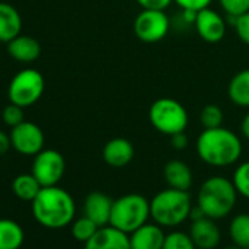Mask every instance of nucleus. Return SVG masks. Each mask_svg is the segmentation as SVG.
I'll use <instances>...</instances> for the list:
<instances>
[{
  "label": "nucleus",
  "mask_w": 249,
  "mask_h": 249,
  "mask_svg": "<svg viewBox=\"0 0 249 249\" xmlns=\"http://www.w3.org/2000/svg\"><path fill=\"white\" fill-rule=\"evenodd\" d=\"M196 154L208 166L227 167L234 164L242 156L240 138L227 128L204 129L196 138Z\"/></svg>",
  "instance_id": "f257e3e1"
},
{
  "label": "nucleus",
  "mask_w": 249,
  "mask_h": 249,
  "mask_svg": "<svg viewBox=\"0 0 249 249\" xmlns=\"http://www.w3.org/2000/svg\"><path fill=\"white\" fill-rule=\"evenodd\" d=\"M34 218L44 227L62 229L72 223L75 217V201L63 188L44 186L31 202Z\"/></svg>",
  "instance_id": "f03ea898"
},
{
  "label": "nucleus",
  "mask_w": 249,
  "mask_h": 249,
  "mask_svg": "<svg viewBox=\"0 0 249 249\" xmlns=\"http://www.w3.org/2000/svg\"><path fill=\"white\" fill-rule=\"evenodd\" d=\"M237 195L239 194L231 180L223 176H211L201 185L196 196V205L205 217L220 220L231 213L236 205Z\"/></svg>",
  "instance_id": "7ed1b4c3"
},
{
  "label": "nucleus",
  "mask_w": 249,
  "mask_h": 249,
  "mask_svg": "<svg viewBox=\"0 0 249 249\" xmlns=\"http://www.w3.org/2000/svg\"><path fill=\"white\" fill-rule=\"evenodd\" d=\"M151 218L161 227H176L191 215L192 199L188 191L167 188L150 201Z\"/></svg>",
  "instance_id": "20e7f679"
},
{
  "label": "nucleus",
  "mask_w": 249,
  "mask_h": 249,
  "mask_svg": "<svg viewBox=\"0 0 249 249\" xmlns=\"http://www.w3.org/2000/svg\"><path fill=\"white\" fill-rule=\"evenodd\" d=\"M151 217L150 201L140 194H126L113 199L110 223L113 227L131 234Z\"/></svg>",
  "instance_id": "39448f33"
},
{
  "label": "nucleus",
  "mask_w": 249,
  "mask_h": 249,
  "mask_svg": "<svg viewBox=\"0 0 249 249\" xmlns=\"http://www.w3.org/2000/svg\"><path fill=\"white\" fill-rule=\"evenodd\" d=\"M148 119L157 132L167 137L185 132L189 123V116L185 106L169 97L159 98L151 104Z\"/></svg>",
  "instance_id": "423d86ee"
},
{
  "label": "nucleus",
  "mask_w": 249,
  "mask_h": 249,
  "mask_svg": "<svg viewBox=\"0 0 249 249\" xmlns=\"http://www.w3.org/2000/svg\"><path fill=\"white\" fill-rule=\"evenodd\" d=\"M46 88V81L41 72L37 69H24L18 72L8 88V97L9 101L19 106V107H30L36 104Z\"/></svg>",
  "instance_id": "0eeeda50"
},
{
  "label": "nucleus",
  "mask_w": 249,
  "mask_h": 249,
  "mask_svg": "<svg viewBox=\"0 0 249 249\" xmlns=\"http://www.w3.org/2000/svg\"><path fill=\"white\" fill-rule=\"evenodd\" d=\"M169 30L170 19L166 11L142 9L134 22V33L137 38L147 44L161 41L169 34Z\"/></svg>",
  "instance_id": "6e6552de"
},
{
  "label": "nucleus",
  "mask_w": 249,
  "mask_h": 249,
  "mask_svg": "<svg viewBox=\"0 0 249 249\" xmlns=\"http://www.w3.org/2000/svg\"><path fill=\"white\" fill-rule=\"evenodd\" d=\"M66 170L65 157L56 150H43L37 156H34L31 173L44 186L57 185Z\"/></svg>",
  "instance_id": "1a4fd4ad"
},
{
  "label": "nucleus",
  "mask_w": 249,
  "mask_h": 249,
  "mask_svg": "<svg viewBox=\"0 0 249 249\" xmlns=\"http://www.w3.org/2000/svg\"><path fill=\"white\" fill-rule=\"evenodd\" d=\"M9 137L12 148L22 156H37L44 150V132L38 124L33 122H21L15 128H12Z\"/></svg>",
  "instance_id": "9d476101"
},
{
  "label": "nucleus",
  "mask_w": 249,
  "mask_h": 249,
  "mask_svg": "<svg viewBox=\"0 0 249 249\" xmlns=\"http://www.w3.org/2000/svg\"><path fill=\"white\" fill-rule=\"evenodd\" d=\"M194 27H195L198 36L204 41L211 43V44L220 43L224 38L226 30H227L224 18L218 12L210 9V6L205 9H201L195 14Z\"/></svg>",
  "instance_id": "9b49d317"
},
{
  "label": "nucleus",
  "mask_w": 249,
  "mask_h": 249,
  "mask_svg": "<svg viewBox=\"0 0 249 249\" xmlns=\"http://www.w3.org/2000/svg\"><path fill=\"white\" fill-rule=\"evenodd\" d=\"M84 245V249H131V239L128 233L107 224L98 227L94 236Z\"/></svg>",
  "instance_id": "f8f14e48"
},
{
  "label": "nucleus",
  "mask_w": 249,
  "mask_h": 249,
  "mask_svg": "<svg viewBox=\"0 0 249 249\" xmlns=\"http://www.w3.org/2000/svg\"><path fill=\"white\" fill-rule=\"evenodd\" d=\"M189 236L192 237L198 249H214L218 246L221 240L220 229L215 224V220L210 217H201L198 220H192Z\"/></svg>",
  "instance_id": "ddd939ff"
},
{
  "label": "nucleus",
  "mask_w": 249,
  "mask_h": 249,
  "mask_svg": "<svg viewBox=\"0 0 249 249\" xmlns=\"http://www.w3.org/2000/svg\"><path fill=\"white\" fill-rule=\"evenodd\" d=\"M135 156V148L132 142L126 138H113L103 147V160L107 166L114 169H122L128 166Z\"/></svg>",
  "instance_id": "4468645a"
},
{
  "label": "nucleus",
  "mask_w": 249,
  "mask_h": 249,
  "mask_svg": "<svg viewBox=\"0 0 249 249\" xmlns=\"http://www.w3.org/2000/svg\"><path fill=\"white\" fill-rule=\"evenodd\" d=\"M113 199L104 192L94 191L89 192L84 201V215L91 218L98 227L107 226L110 223Z\"/></svg>",
  "instance_id": "2eb2a0df"
},
{
  "label": "nucleus",
  "mask_w": 249,
  "mask_h": 249,
  "mask_svg": "<svg viewBox=\"0 0 249 249\" xmlns=\"http://www.w3.org/2000/svg\"><path fill=\"white\" fill-rule=\"evenodd\" d=\"M131 249H163L166 233L160 224L145 223L129 234Z\"/></svg>",
  "instance_id": "dca6fc26"
},
{
  "label": "nucleus",
  "mask_w": 249,
  "mask_h": 249,
  "mask_svg": "<svg viewBox=\"0 0 249 249\" xmlns=\"http://www.w3.org/2000/svg\"><path fill=\"white\" fill-rule=\"evenodd\" d=\"M8 53L19 63H33L40 57L41 46L34 37L19 34L8 43Z\"/></svg>",
  "instance_id": "f3484780"
},
{
  "label": "nucleus",
  "mask_w": 249,
  "mask_h": 249,
  "mask_svg": "<svg viewBox=\"0 0 249 249\" xmlns=\"http://www.w3.org/2000/svg\"><path fill=\"white\" fill-rule=\"evenodd\" d=\"M22 18L21 14L9 3L0 2V41L9 43L21 34Z\"/></svg>",
  "instance_id": "a211bd4d"
},
{
  "label": "nucleus",
  "mask_w": 249,
  "mask_h": 249,
  "mask_svg": "<svg viewBox=\"0 0 249 249\" xmlns=\"http://www.w3.org/2000/svg\"><path fill=\"white\" fill-rule=\"evenodd\" d=\"M163 175L169 188L173 189L189 191L194 182V175L191 167L182 160H170L169 163H166Z\"/></svg>",
  "instance_id": "6ab92c4d"
},
{
  "label": "nucleus",
  "mask_w": 249,
  "mask_h": 249,
  "mask_svg": "<svg viewBox=\"0 0 249 249\" xmlns=\"http://www.w3.org/2000/svg\"><path fill=\"white\" fill-rule=\"evenodd\" d=\"M227 95L230 101L239 107H249V69L239 71L227 85Z\"/></svg>",
  "instance_id": "aec40b11"
},
{
  "label": "nucleus",
  "mask_w": 249,
  "mask_h": 249,
  "mask_svg": "<svg viewBox=\"0 0 249 249\" xmlns=\"http://www.w3.org/2000/svg\"><path fill=\"white\" fill-rule=\"evenodd\" d=\"M24 239V230L17 221L0 218V249H19Z\"/></svg>",
  "instance_id": "412c9836"
},
{
  "label": "nucleus",
  "mask_w": 249,
  "mask_h": 249,
  "mask_svg": "<svg viewBox=\"0 0 249 249\" xmlns=\"http://www.w3.org/2000/svg\"><path fill=\"white\" fill-rule=\"evenodd\" d=\"M41 188L43 186L40 185V182L36 179V176L33 173L19 175L12 182V191H14L15 196L22 201H28V202H33L36 199V196L40 194Z\"/></svg>",
  "instance_id": "4be33fe9"
},
{
  "label": "nucleus",
  "mask_w": 249,
  "mask_h": 249,
  "mask_svg": "<svg viewBox=\"0 0 249 249\" xmlns=\"http://www.w3.org/2000/svg\"><path fill=\"white\" fill-rule=\"evenodd\" d=\"M229 234L233 245L249 249V214H237L230 221Z\"/></svg>",
  "instance_id": "5701e85b"
},
{
  "label": "nucleus",
  "mask_w": 249,
  "mask_h": 249,
  "mask_svg": "<svg viewBox=\"0 0 249 249\" xmlns=\"http://www.w3.org/2000/svg\"><path fill=\"white\" fill-rule=\"evenodd\" d=\"M224 113L220 106L217 104H207L199 113V123L204 129H213L223 126Z\"/></svg>",
  "instance_id": "b1692460"
},
{
  "label": "nucleus",
  "mask_w": 249,
  "mask_h": 249,
  "mask_svg": "<svg viewBox=\"0 0 249 249\" xmlns=\"http://www.w3.org/2000/svg\"><path fill=\"white\" fill-rule=\"evenodd\" d=\"M97 230H98V226L91 218H88L87 215H84V217H81V218H78V220L73 221L71 231H72V236L76 240L85 243L87 240H89L94 236V233Z\"/></svg>",
  "instance_id": "393cba45"
},
{
  "label": "nucleus",
  "mask_w": 249,
  "mask_h": 249,
  "mask_svg": "<svg viewBox=\"0 0 249 249\" xmlns=\"http://www.w3.org/2000/svg\"><path fill=\"white\" fill-rule=\"evenodd\" d=\"M231 182H233L237 194L242 195L243 198L249 199V160L240 163L236 167Z\"/></svg>",
  "instance_id": "a878e982"
},
{
  "label": "nucleus",
  "mask_w": 249,
  "mask_h": 249,
  "mask_svg": "<svg viewBox=\"0 0 249 249\" xmlns=\"http://www.w3.org/2000/svg\"><path fill=\"white\" fill-rule=\"evenodd\" d=\"M163 249H198L188 233L183 231H172L166 234Z\"/></svg>",
  "instance_id": "bb28decb"
},
{
  "label": "nucleus",
  "mask_w": 249,
  "mask_h": 249,
  "mask_svg": "<svg viewBox=\"0 0 249 249\" xmlns=\"http://www.w3.org/2000/svg\"><path fill=\"white\" fill-rule=\"evenodd\" d=\"M218 5L231 19L249 12V0H218Z\"/></svg>",
  "instance_id": "cd10ccee"
},
{
  "label": "nucleus",
  "mask_w": 249,
  "mask_h": 249,
  "mask_svg": "<svg viewBox=\"0 0 249 249\" xmlns=\"http://www.w3.org/2000/svg\"><path fill=\"white\" fill-rule=\"evenodd\" d=\"M2 119H3L5 124H8V126H11V128H15L17 124L24 122V110H22V107L11 103L3 108Z\"/></svg>",
  "instance_id": "c85d7f7f"
},
{
  "label": "nucleus",
  "mask_w": 249,
  "mask_h": 249,
  "mask_svg": "<svg viewBox=\"0 0 249 249\" xmlns=\"http://www.w3.org/2000/svg\"><path fill=\"white\" fill-rule=\"evenodd\" d=\"M233 27H234V31H236L239 40L249 46V12L234 18Z\"/></svg>",
  "instance_id": "c756f323"
},
{
  "label": "nucleus",
  "mask_w": 249,
  "mask_h": 249,
  "mask_svg": "<svg viewBox=\"0 0 249 249\" xmlns=\"http://www.w3.org/2000/svg\"><path fill=\"white\" fill-rule=\"evenodd\" d=\"M185 12H198L210 6L213 0H175Z\"/></svg>",
  "instance_id": "7c9ffc66"
},
{
  "label": "nucleus",
  "mask_w": 249,
  "mask_h": 249,
  "mask_svg": "<svg viewBox=\"0 0 249 249\" xmlns=\"http://www.w3.org/2000/svg\"><path fill=\"white\" fill-rule=\"evenodd\" d=\"M135 2L142 9H157V11H166L175 0H135Z\"/></svg>",
  "instance_id": "2f4dec72"
},
{
  "label": "nucleus",
  "mask_w": 249,
  "mask_h": 249,
  "mask_svg": "<svg viewBox=\"0 0 249 249\" xmlns=\"http://www.w3.org/2000/svg\"><path fill=\"white\" fill-rule=\"evenodd\" d=\"M170 144L175 150L178 151H182L188 147V137L185 132H179V134H175L170 137Z\"/></svg>",
  "instance_id": "473e14b6"
},
{
  "label": "nucleus",
  "mask_w": 249,
  "mask_h": 249,
  "mask_svg": "<svg viewBox=\"0 0 249 249\" xmlns=\"http://www.w3.org/2000/svg\"><path fill=\"white\" fill-rule=\"evenodd\" d=\"M12 148V142H11V137L3 132V131H0V157L5 156L9 150Z\"/></svg>",
  "instance_id": "72a5a7b5"
},
{
  "label": "nucleus",
  "mask_w": 249,
  "mask_h": 249,
  "mask_svg": "<svg viewBox=\"0 0 249 249\" xmlns=\"http://www.w3.org/2000/svg\"><path fill=\"white\" fill-rule=\"evenodd\" d=\"M240 132L249 141V111L243 116V119L240 122Z\"/></svg>",
  "instance_id": "f704fd0d"
},
{
  "label": "nucleus",
  "mask_w": 249,
  "mask_h": 249,
  "mask_svg": "<svg viewBox=\"0 0 249 249\" xmlns=\"http://www.w3.org/2000/svg\"><path fill=\"white\" fill-rule=\"evenodd\" d=\"M226 249H243V248H240V246H237V245H233V246H227Z\"/></svg>",
  "instance_id": "c9c22d12"
}]
</instances>
